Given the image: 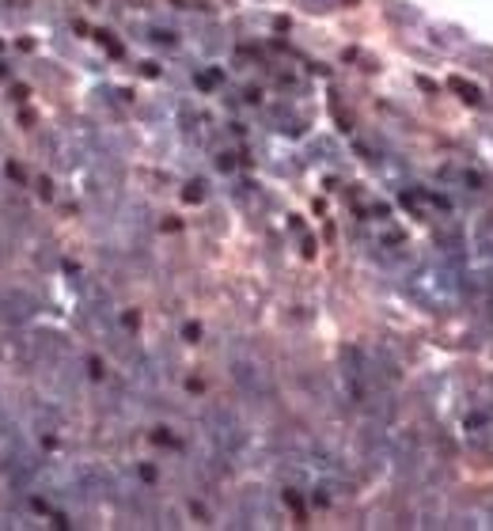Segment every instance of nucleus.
Instances as JSON below:
<instances>
[]
</instances>
